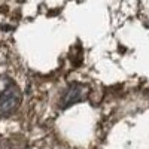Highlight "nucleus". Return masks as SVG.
<instances>
[{
	"label": "nucleus",
	"instance_id": "nucleus-1",
	"mask_svg": "<svg viewBox=\"0 0 149 149\" xmlns=\"http://www.w3.org/2000/svg\"><path fill=\"white\" fill-rule=\"evenodd\" d=\"M21 104V91L12 81L0 86V116H9L15 113Z\"/></svg>",
	"mask_w": 149,
	"mask_h": 149
},
{
	"label": "nucleus",
	"instance_id": "nucleus-2",
	"mask_svg": "<svg viewBox=\"0 0 149 149\" xmlns=\"http://www.w3.org/2000/svg\"><path fill=\"white\" fill-rule=\"evenodd\" d=\"M84 91H85V88H84L82 85L72 84L69 88L66 90V93L63 95V100H61V104H63L64 107H67L70 104H74V103L81 102L82 98H84Z\"/></svg>",
	"mask_w": 149,
	"mask_h": 149
}]
</instances>
